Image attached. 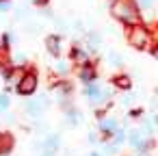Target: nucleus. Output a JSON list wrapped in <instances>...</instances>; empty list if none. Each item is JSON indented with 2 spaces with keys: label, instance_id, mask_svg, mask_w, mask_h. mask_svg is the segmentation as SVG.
<instances>
[{
  "label": "nucleus",
  "instance_id": "1",
  "mask_svg": "<svg viewBox=\"0 0 158 156\" xmlns=\"http://www.w3.org/2000/svg\"><path fill=\"white\" fill-rule=\"evenodd\" d=\"M110 15L123 26H134L143 22V13L136 9L134 0H115V2H110Z\"/></svg>",
  "mask_w": 158,
  "mask_h": 156
},
{
  "label": "nucleus",
  "instance_id": "2",
  "mask_svg": "<svg viewBox=\"0 0 158 156\" xmlns=\"http://www.w3.org/2000/svg\"><path fill=\"white\" fill-rule=\"evenodd\" d=\"M128 44L136 50H147L152 44H154V33H152V26H147L145 22H139L134 26H128Z\"/></svg>",
  "mask_w": 158,
  "mask_h": 156
},
{
  "label": "nucleus",
  "instance_id": "3",
  "mask_svg": "<svg viewBox=\"0 0 158 156\" xmlns=\"http://www.w3.org/2000/svg\"><path fill=\"white\" fill-rule=\"evenodd\" d=\"M37 85H39V78L35 72H24V76L20 78V82L15 85V91L20 95H33L37 91Z\"/></svg>",
  "mask_w": 158,
  "mask_h": 156
},
{
  "label": "nucleus",
  "instance_id": "4",
  "mask_svg": "<svg viewBox=\"0 0 158 156\" xmlns=\"http://www.w3.org/2000/svg\"><path fill=\"white\" fill-rule=\"evenodd\" d=\"M46 50L52 57H59L61 54V37L59 35H48L46 37Z\"/></svg>",
  "mask_w": 158,
  "mask_h": 156
},
{
  "label": "nucleus",
  "instance_id": "5",
  "mask_svg": "<svg viewBox=\"0 0 158 156\" xmlns=\"http://www.w3.org/2000/svg\"><path fill=\"white\" fill-rule=\"evenodd\" d=\"M80 80H82V82H93V80H95V67H93L91 63L80 65Z\"/></svg>",
  "mask_w": 158,
  "mask_h": 156
},
{
  "label": "nucleus",
  "instance_id": "6",
  "mask_svg": "<svg viewBox=\"0 0 158 156\" xmlns=\"http://www.w3.org/2000/svg\"><path fill=\"white\" fill-rule=\"evenodd\" d=\"M69 59H72L74 63H80V65H85V63H89V57H87V50H82V48H72V52H69Z\"/></svg>",
  "mask_w": 158,
  "mask_h": 156
},
{
  "label": "nucleus",
  "instance_id": "7",
  "mask_svg": "<svg viewBox=\"0 0 158 156\" xmlns=\"http://www.w3.org/2000/svg\"><path fill=\"white\" fill-rule=\"evenodd\" d=\"M113 85H115L117 89H123V91H128V89L132 87V80H130V76H126V74H119V76H115V78H113Z\"/></svg>",
  "mask_w": 158,
  "mask_h": 156
},
{
  "label": "nucleus",
  "instance_id": "8",
  "mask_svg": "<svg viewBox=\"0 0 158 156\" xmlns=\"http://www.w3.org/2000/svg\"><path fill=\"white\" fill-rule=\"evenodd\" d=\"M134 5H136V9L139 11H154V7H156V0H134Z\"/></svg>",
  "mask_w": 158,
  "mask_h": 156
},
{
  "label": "nucleus",
  "instance_id": "9",
  "mask_svg": "<svg viewBox=\"0 0 158 156\" xmlns=\"http://www.w3.org/2000/svg\"><path fill=\"white\" fill-rule=\"evenodd\" d=\"M2 65H11V54H9V48H5V46H0V67Z\"/></svg>",
  "mask_w": 158,
  "mask_h": 156
},
{
  "label": "nucleus",
  "instance_id": "10",
  "mask_svg": "<svg viewBox=\"0 0 158 156\" xmlns=\"http://www.w3.org/2000/svg\"><path fill=\"white\" fill-rule=\"evenodd\" d=\"M106 59H108V63H110V65H115V67H121V65H123V57H121V54H117V52H108V54H106Z\"/></svg>",
  "mask_w": 158,
  "mask_h": 156
},
{
  "label": "nucleus",
  "instance_id": "11",
  "mask_svg": "<svg viewBox=\"0 0 158 156\" xmlns=\"http://www.w3.org/2000/svg\"><path fill=\"white\" fill-rule=\"evenodd\" d=\"M41 104H44L41 100H37V102H28V104H26V111H28L31 115H39V113L44 111V106H41Z\"/></svg>",
  "mask_w": 158,
  "mask_h": 156
},
{
  "label": "nucleus",
  "instance_id": "12",
  "mask_svg": "<svg viewBox=\"0 0 158 156\" xmlns=\"http://www.w3.org/2000/svg\"><path fill=\"white\" fill-rule=\"evenodd\" d=\"M100 128L104 132H113V130H117V121L115 119H102L100 121Z\"/></svg>",
  "mask_w": 158,
  "mask_h": 156
},
{
  "label": "nucleus",
  "instance_id": "13",
  "mask_svg": "<svg viewBox=\"0 0 158 156\" xmlns=\"http://www.w3.org/2000/svg\"><path fill=\"white\" fill-rule=\"evenodd\" d=\"M130 143L136 145V147H141V132H139V130H134V132L130 134Z\"/></svg>",
  "mask_w": 158,
  "mask_h": 156
},
{
  "label": "nucleus",
  "instance_id": "14",
  "mask_svg": "<svg viewBox=\"0 0 158 156\" xmlns=\"http://www.w3.org/2000/svg\"><path fill=\"white\" fill-rule=\"evenodd\" d=\"M46 147L48 150H54V147H59V137L54 134V137H48V141H46Z\"/></svg>",
  "mask_w": 158,
  "mask_h": 156
},
{
  "label": "nucleus",
  "instance_id": "15",
  "mask_svg": "<svg viewBox=\"0 0 158 156\" xmlns=\"http://www.w3.org/2000/svg\"><path fill=\"white\" fill-rule=\"evenodd\" d=\"M7 108H9V95L0 93V111H7Z\"/></svg>",
  "mask_w": 158,
  "mask_h": 156
},
{
  "label": "nucleus",
  "instance_id": "16",
  "mask_svg": "<svg viewBox=\"0 0 158 156\" xmlns=\"http://www.w3.org/2000/svg\"><path fill=\"white\" fill-rule=\"evenodd\" d=\"M11 9V0H2V2H0V13H7Z\"/></svg>",
  "mask_w": 158,
  "mask_h": 156
},
{
  "label": "nucleus",
  "instance_id": "17",
  "mask_svg": "<svg viewBox=\"0 0 158 156\" xmlns=\"http://www.w3.org/2000/svg\"><path fill=\"white\" fill-rule=\"evenodd\" d=\"M76 121H78V113H69L67 115V124L69 126H76Z\"/></svg>",
  "mask_w": 158,
  "mask_h": 156
},
{
  "label": "nucleus",
  "instance_id": "18",
  "mask_svg": "<svg viewBox=\"0 0 158 156\" xmlns=\"http://www.w3.org/2000/svg\"><path fill=\"white\" fill-rule=\"evenodd\" d=\"M33 2H35L37 7H48V5H50V0H33Z\"/></svg>",
  "mask_w": 158,
  "mask_h": 156
},
{
  "label": "nucleus",
  "instance_id": "19",
  "mask_svg": "<svg viewBox=\"0 0 158 156\" xmlns=\"http://www.w3.org/2000/svg\"><path fill=\"white\" fill-rule=\"evenodd\" d=\"M91 156H100V154H91Z\"/></svg>",
  "mask_w": 158,
  "mask_h": 156
},
{
  "label": "nucleus",
  "instance_id": "20",
  "mask_svg": "<svg viewBox=\"0 0 158 156\" xmlns=\"http://www.w3.org/2000/svg\"><path fill=\"white\" fill-rule=\"evenodd\" d=\"M110 2H115V0H110Z\"/></svg>",
  "mask_w": 158,
  "mask_h": 156
},
{
  "label": "nucleus",
  "instance_id": "21",
  "mask_svg": "<svg viewBox=\"0 0 158 156\" xmlns=\"http://www.w3.org/2000/svg\"><path fill=\"white\" fill-rule=\"evenodd\" d=\"M0 2H2V0H0Z\"/></svg>",
  "mask_w": 158,
  "mask_h": 156
}]
</instances>
